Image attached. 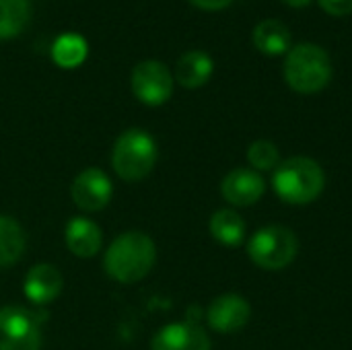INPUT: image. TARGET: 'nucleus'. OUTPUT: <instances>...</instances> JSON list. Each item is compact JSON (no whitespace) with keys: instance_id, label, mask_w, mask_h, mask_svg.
Listing matches in <instances>:
<instances>
[{"instance_id":"1","label":"nucleus","mask_w":352,"mask_h":350,"mask_svg":"<svg viewBox=\"0 0 352 350\" xmlns=\"http://www.w3.org/2000/svg\"><path fill=\"white\" fill-rule=\"evenodd\" d=\"M157 250L153 239L142 231H126L111 241L105 252V272L122 283L132 285L142 281L155 266Z\"/></svg>"},{"instance_id":"2","label":"nucleus","mask_w":352,"mask_h":350,"mask_svg":"<svg viewBox=\"0 0 352 350\" xmlns=\"http://www.w3.org/2000/svg\"><path fill=\"white\" fill-rule=\"evenodd\" d=\"M272 186L289 204H309L320 198L326 186L322 165L309 157H291L274 169Z\"/></svg>"},{"instance_id":"3","label":"nucleus","mask_w":352,"mask_h":350,"mask_svg":"<svg viewBox=\"0 0 352 350\" xmlns=\"http://www.w3.org/2000/svg\"><path fill=\"white\" fill-rule=\"evenodd\" d=\"M285 78L289 87L303 95H314L328 87L332 78V60L316 43H299L287 52Z\"/></svg>"},{"instance_id":"4","label":"nucleus","mask_w":352,"mask_h":350,"mask_svg":"<svg viewBox=\"0 0 352 350\" xmlns=\"http://www.w3.org/2000/svg\"><path fill=\"white\" fill-rule=\"evenodd\" d=\"M157 163V142L155 138L138 128L126 130L118 136L111 151L113 171L124 182L144 179Z\"/></svg>"},{"instance_id":"5","label":"nucleus","mask_w":352,"mask_h":350,"mask_svg":"<svg viewBox=\"0 0 352 350\" xmlns=\"http://www.w3.org/2000/svg\"><path fill=\"white\" fill-rule=\"evenodd\" d=\"M299 252L295 233L280 225H270L256 231L248 243L252 262L264 270H283L293 264Z\"/></svg>"},{"instance_id":"6","label":"nucleus","mask_w":352,"mask_h":350,"mask_svg":"<svg viewBox=\"0 0 352 350\" xmlns=\"http://www.w3.org/2000/svg\"><path fill=\"white\" fill-rule=\"evenodd\" d=\"M41 349V318L25 307L0 309V350Z\"/></svg>"},{"instance_id":"7","label":"nucleus","mask_w":352,"mask_h":350,"mask_svg":"<svg viewBox=\"0 0 352 350\" xmlns=\"http://www.w3.org/2000/svg\"><path fill=\"white\" fill-rule=\"evenodd\" d=\"M130 85L136 99L151 107L163 105L173 93V76L169 68L157 60H144L136 64L132 70Z\"/></svg>"},{"instance_id":"8","label":"nucleus","mask_w":352,"mask_h":350,"mask_svg":"<svg viewBox=\"0 0 352 350\" xmlns=\"http://www.w3.org/2000/svg\"><path fill=\"white\" fill-rule=\"evenodd\" d=\"M72 200L80 210L87 212H97L105 208L113 196V186L111 179L97 167H89L80 171L70 188Z\"/></svg>"},{"instance_id":"9","label":"nucleus","mask_w":352,"mask_h":350,"mask_svg":"<svg viewBox=\"0 0 352 350\" xmlns=\"http://www.w3.org/2000/svg\"><path fill=\"white\" fill-rule=\"evenodd\" d=\"M252 318V307L250 303L235 293H227L217 297L206 311L208 326L221 334H233L245 328V324Z\"/></svg>"},{"instance_id":"10","label":"nucleus","mask_w":352,"mask_h":350,"mask_svg":"<svg viewBox=\"0 0 352 350\" xmlns=\"http://www.w3.org/2000/svg\"><path fill=\"white\" fill-rule=\"evenodd\" d=\"M266 192V182L256 169L239 167L225 175L221 184L223 198L233 206H252Z\"/></svg>"},{"instance_id":"11","label":"nucleus","mask_w":352,"mask_h":350,"mask_svg":"<svg viewBox=\"0 0 352 350\" xmlns=\"http://www.w3.org/2000/svg\"><path fill=\"white\" fill-rule=\"evenodd\" d=\"M153 350H210L208 334L194 322H179L163 326L155 338Z\"/></svg>"},{"instance_id":"12","label":"nucleus","mask_w":352,"mask_h":350,"mask_svg":"<svg viewBox=\"0 0 352 350\" xmlns=\"http://www.w3.org/2000/svg\"><path fill=\"white\" fill-rule=\"evenodd\" d=\"M62 287H64V281L58 268H54L52 264H37L27 272L23 291L31 303L47 305L58 299V295L62 293Z\"/></svg>"},{"instance_id":"13","label":"nucleus","mask_w":352,"mask_h":350,"mask_svg":"<svg viewBox=\"0 0 352 350\" xmlns=\"http://www.w3.org/2000/svg\"><path fill=\"white\" fill-rule=\"evenodd\" d=\"M66 245L76 258H93L101 250V229L85 217H74L66 227Z\"/></svg>"},{"instance_id":"14","label":"nucleus","mask_w":352,"mask_h":350,"mask_svg":"<svg viewBox=\"0 0 352 350\" xmlns=\"http://www.w3.org/2000/svg\"><path fill=\"white\" fill-rule=\"evenodd\" d=\"M214 64L212 58L206 52L194 50V52H186L175 66V80L186 87V89H198L202 85H206L212 76Z\"/></svg>"},{"instance_id":"15","label":"nucleus","mask_w":352,"mask_h":350,"mask_svg":"<svg viewBox=\"0 0 352 350\" xmlns=\"http://www.w3.org/2000/svg\"><path fill=\"white\" fill-rule=\"evenodd\" d=\"M254 45L266 56H280L291 50V31L278 19H266L254 29Z\"/></svg>"},{"instance_id":"16","label":"nucleus","mask_w":352,"mask_h":350,"mask_svg":"<svg viewBox=\"0 0 352 350\" xmlns=\"http://www.w3.org/2000/svg\"><path fill=\"white\" fill-rule=\"evenodd\" d=\"M210 233L212 237L227 245V248H235L243 241L245 237V223L243 219L235 212V210H229V208H223V210H217L212 217H210Z\"/></svg>"},{"instance_id":"17","label":"nucleus","mask_w":352,"mask_h":350,"mask_svg":"<svg viewBox=\"0 0 352 350\" xmlns=\"http://www.w3.org/2000/svg\"><path fill=\"white\" fill-rule=\"evenodd\" d=\"M23 227L6 215H0V268L14 264L25 252Z\"/></svg>"},{"instance_id":"18","label":"nucleus","mask_w":352,"mask_h":350,"mask_svg":"<svg viewBox=\"0 0 352 350\" xmlns=\"http://www.w3.org/2000/svg\"><path fill=\"white\" fill-rule=\"evenodd\" d=\"M87 54H89L87 39L76 33H64L52 45V60L60 68H68V70L80 66L87 60Z\"/></svg>"},{"instance_id":"19","label":"nucleus","mask_w":352,"mask_h":350,"mask_svg":"<svg viewBox=\"0 0 352 350\" xmlns=\"http://www.w3.org/2000/svg\"><path fill=\"white\" fill-rule=\"evenodd\" d=\"M29 17V0H0V39H10L23 33Z\"/></svg>"},{"instance_id":"20","label":"nucleus","mask_w":352,"mask_h":350,"mask_svg":"<svg viewBox=\"0 0 352 350\" xmlns=\"http://www.w3.org/2000/svg\"><path fill=\"white\" fill-rule=\"evenodd\" d=\"M248 161L256 171H272L280 165V151L270 140H256L248 149Z\"/></svg>"},{"instance_id":"21","label":"nucleus","mask_w":352,"mask_h":350,"mask_svg":"<svg viewBox=\"0 0 352 350\" xmlns=\"http://www.w3.org/2000/svg\"><path fill=\"white\" fill-rule=\"evenodd\" d=\"M320 4L328 14L334 17H344L352 12V0H320Z\"/></svg>"},{"instance_id":"22","label":"nucleus","mask_w":352,"mask_h":350,"mask_svg":"<svg viewBox=\"0 0 352 350\" xmlns=\"http://www.w3.org/2000/svg\"><path fill=\"white\" fill-rule=\"evenodd\" d=\"M194 6L202 8V10H223L227 8L233 0H190Z\"/></svg>"},{"instance_id":"23","label":"nucleus","mask_w":352,"mask_h":350,"mask_svg":"<svg viewBox=\"0 0 352 350\" xmlns=\"http://www.w3.org/2000/svg\"><path fill=\"white\" fill-rule=\"evenodd\" d=\"M283 2L289 4V6H293V8H303V6L311 4V0H283Z\"/></svg>"}]
</instances>
